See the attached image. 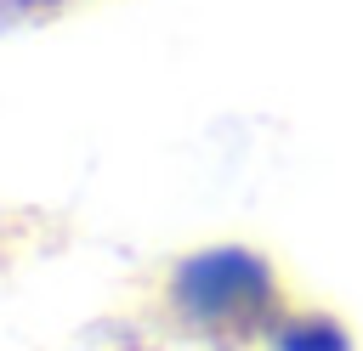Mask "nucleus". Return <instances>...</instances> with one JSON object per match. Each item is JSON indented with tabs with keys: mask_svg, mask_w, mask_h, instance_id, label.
<instances>
[{
	"mask_svg": "<svg viewBox=\"0 0 363 351\" xmlns=\"http://www.w3.org/2000/svg\"><path fill=\"white\" fill-rule=\"evenodd\" d=\"M164 306L199 328V334H267L284 317V283L278 266L250 243H204L170 260L164 272Z\"/></svg>",
	"mask_w": 363,
	"mask_h": 351,
	"instance_id": "nucleus-1",
	"label": "nucleus"
},
{
	"mask_svg": "<svg viewBox=\"0 0 363 351\" xmlns=\"http://www.w3.org/2000/svg\"><path fill=\"white\" fill-rule=\"evenodd\" d=\"M267 351H357V340L335 311H284L267 328Z\"/></svg>",
	"mask_w": 363,
	"mask_h": 351,
	"instance_id": "nucleus-2",
	"label": "nucleus"
}]
</instances>
